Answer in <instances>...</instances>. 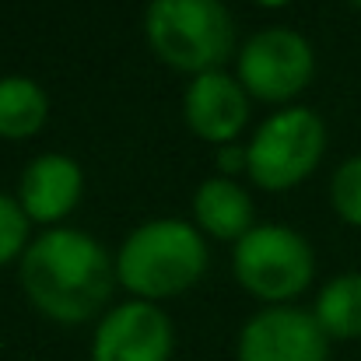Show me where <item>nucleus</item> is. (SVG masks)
Here are the masks:
<instances>
[{
	"instance_id": "nucleus-1",
	"label": "nucleus",
	"mask_w": 361,
	"mask_h": 361,
	"mask_svg": "<svg viewBox=\"0 0 361 361\" xmlns=\"http://www.w3.org/2000/svg\"><path fill=\"white\" fill-rule=\"evenodd\" d=\"M116 263L102 242L81 228H49L21 252L28 302L56 323L92 319L113 295Z\"/></svg>"
},
{
	"instance_id": "nucleus-2",
	"label": "nucleus",
	"mask_w": 361,
	"mask_h": 361,
	"mask_svg": "<svg viewBox=\"0 0 361 361\" xmlns=\"http://www.w3.org/2000/svg\"><path fill=\"white\" fill-rule=\"evenodd\" d=\"M204 267H207L204 235L179 218H158L133 228L116 256L120 284L147 302L186 291L204 274Z\"/></svg>"
},
{
	"instance_id": "nucleus-3",
	"label": "nucleus",
	"mask_w": 361,
	"mask_h": 361,
	"mask_svg": "<svg viewBox=\"0 0 361 361\" xmlns=\"http://www.w3.org/2000/svg\"><path fill=\"white\" fill-rule=\"evenodd\" d=\"M144 35L169 67L207 74L232 53L235 25L221 0H151Z\"/></svg>"
},
{
	"instance_id": "nucleus-4",
	"label": "nucleus",
	"mask_w": 361,
	"mask_h": 361,
	"mask_svg": "<svg viewBox=\"0 0 361 361\" xmlns=\"http://www.w3.org/2000/svg\"><path fill=\"white\" fill-rule=\"evenodd\" d=\"M323 147H326V126L319 113L305 106H288L267 116L252 133V140L245 144L249 154L245 172L263 190H288L319 165Z\"/></svg>"
},
{
	"instance_id": "nucleus-5",
	"label": "nucleus",
	"mask_w": 361,
	"mask_h": 361,
	"mask_svg": "<svg viewBox=\"0 0 361 361\" xmlns=\"http://www.w3.org/2000/svg\"><path fill=\"white\" fill-rule=\"evenodd\" d=\"M232 267L242 288L267 302H284L309 288L312 281V249L288 225H252L232 252Z\"/></svg>"
},
{
	"instance_id": "nucleus-6",
	"label": "nucleus",
	"mask_w": 361,
	"mask_h": 361,
	"mask_svg": "<svg viewBox=\"0 0 361 361\" xmlns=\"http://www.w3.org/2000/svg\"><path fill=\"white\" fill-rule=\"evenodd\" d=\"M316 71L312 46L302 32L274 25L245 39L239 49V81L245 92L267 102H284L298 95Z\"/></svg>"
},
{
	"instance_id": "nucleus-7",
	"label": "nucleus",
	"mask_w": 361,
	"mask_h": 361,
	"mask_svg": "<svg viewBox=\"0 0 361 361\" xmlns=\"http://www.w3.org/2000/svg\"><path fill=\"white\" fill-rule=\"evenodd\" d=\"M239 361H326V334L312 312L270 305L242 326Z\"/></svg>"
},
{
	"instance_id": "nucleus-8",
	"label": "nucleus",
	"mask_w": 361,
	"mask_h": 361,
	"mask_svg": "<svg viewBox=\"0 0 361 361\" xmlns=\"http://www.w3.org/2000/svg\"><path fill=\"white\" fill-rule=\"evenodd\" d=\"M172 355V323L147 302L133 298L102 316L92 344V361H169Z\"/></svg>"
},
{
	"instance_id": "nucleus-9",
	"label": "nucleus",
	"mask_w": 361,
	"mask_h": 361,
	"mask_svg": "<svg viewBox=\"0 0 361 361\" xmlns=\"http://www.w3.org/2000/svg\"><path fill=\"white\" fill-rule=\"evenodd\" d=\"M183 113H186V123L193 126V133H200L204 140L225 144L245 126L249 102L232 74L207 71L190 81V88L183 95Z\"/></svg>"
},
{
	"instance_id": "nucleus-10",
	"label": "nucleus",
	"mask_w": 361,
	"mask_h": 361,
	"mask_svg": "<svg viewBox=\"0 0 361 361\" xmlns=\"http://www.w3.org/2000/svg\"><path fill=\"white\" fill-rule=\"evenodd\" d=\"M81 186H85L81 165L67 154L49 151L25 165L21 183H18V204L35 221H56L74 211Z\"/></svg>"
},
{
	"instance_id": "nucleus-11",
	"label": "nucleus",
	"mask_w": 361,
	"mask_h": 361,
	"mask_svg": "<svg viewBox=\"0 0 361 361\" xmlns=\"http://www.w3.org/2000/svg\"><path fill=\"white\" fill-rule=\"evenodd\" d=\"M193 214L197 225L218 239L239 242L252 228V200L235 179L228 176H211L197 186L193 193Z\"/></svg>"
},
{
	"instance_id": "nucleus-12",
	"label": "nucleus",
	"mask_w": 361,
	"mask_h": 361,
	"mask_svg": "<svg viewBox=\"0 0 361 361\" xmlns=\"http://www.w3.org/2000/svg\"><path fill=\"white\" fill-rule=\"evenodd\" d=\"M326 337H361V274H341L323 284L312 309Z\"/></svg>"
},
{
	"instance_id": "nucleus-13",
	"label": "nucleus",
	"mask_w": 361,
	"mask_h": 361,
	"mask_svg": "<svg viewBox=\"0 0 361 361\" xmlns=\"http://www.w3.org/2000/svg\"><path fill=\"white\" fill-rule=\"evenodd\" d=\"M49 113L46 92L25 78V74H11L0 78V137H28L35 133Z\"/></svg>"
},
{
	"instance_id": "nucleus-14",
	"label": "nucleus",
	"mask_w": 361,
	"mask_h": 361,
	"mask_svg": "<svg viewBox=\"0 0 361 361\" xmlns=\"http://www.w3.org/2000/svg\"><path fill=\"white\" fill-rule=\"evenodd\" d=\"M330 200L334 211L348 221V225H361V154L348 158L330 183Z\"/></svg>"
},
{
	"instance_id": "nucleus-15",
	"label": "nucleus",
	"mask_w": 361,
	"mask_h": 361,
	"mask_svg": "<svg viewBox=\"0 0 361 361\" xmlns=\"http://www.w3.org/2000/svg\"><path fill=\"white\" fill-rule=\"evenodd\" d=\"M28 239V214L18 200H11L7 193H0V263L14 259L18 252H25Z\"/></svg>"
},
{
	"instance_id": "nucleus-16",
	"label": "nucleus",
	"mask_w": 361,
	"mask_h": 361,
	"mask_svg": "<svg viewBox=\"0 0 361 361\" xmlns=\"http://www.w3.org/2000/svg\"><path fill=\"white\" fill-rule=\"evenodd\" d=\"M218 165H221V172H235V169H245L249 165V154H245V147H221L218 151Z\"/></svg>"
},
{
	"instance_id": "nucleus-17",
	"label": "nucleus",
	"mask_w": 361,
	"mask_h": 361,
	"mask_svg": "<svg viewBox=\"0 0 361 361\" xmlns=\"http://www.w3.org/2000/svg\"><path fill=\"white\" fill-rule=\"evenodd\" d=\"M259 4H267V7H281V4H288V0H259Z\"/></svg>"
},
{
	"instance_id": "nucleus-18",
	"label": "nucleus",
	"mask_w": 361,
	"mask_h": 361,
	"mask_svg": "<svg viewBox=\"0 0 361 361\" xmlns=\"http://www.w3.org/2000/svg\"><path fill=\"white\" fill-rule=\"evenodd\" d=\"M355 4H358V7H361V0H355Z\"/></svg>"
}]
</instances>
